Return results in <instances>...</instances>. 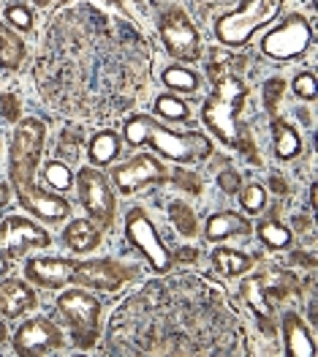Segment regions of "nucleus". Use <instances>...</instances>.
<instances>
[{"mask_svg":"<svg viewBox=\"0 0 318 357\" xmlns=\"http://www.w3.org/2000/svg\"><path fill=\"white\" fill-rule=\"evenodd\" d=\"M128 148H145L150 145L164 158L174 164H199L212 155V139L202 131H172L169 126H161L150 115H131L122 128Z\"/></svg>","mask_w":318,"mask_h":357,"instance_id":"f257e3e1","label":"nucleus"},{"mask_svg":"<svg viewBox=\"0 0 318 357\" xmlns=\"http://www.w3.org/2000/svg\"><path fill=\"white\" fill-rule=\"evenodd\" d=\"M245 98H248V88L245 82L237 77V74H226L223 79L215 82L212 96L204 101L202 118L207 123V128L226 145L234 148L237 145V137H239V112L245 107Z\"/></svg>","mask_w":318,"mask_h":357,"instance_id":"f03ea898","label":"nucleus"},{"mask_svg":"<svg viewBox=\"0 0 318 357\" xmlns=\"http://www.w3.org/2000/svg\"><path fill=\"white\" fill-rule=\"evenodd\" d=\"M286 0H242L239 8H234L229 14H223L215 22V38L218 44L239 50L245 47L261 28H267L283 8Z\"/></svg>","mask_w":318,"mask_h":357,"instance_id":"7ed1b4c3","label":"nucleus"},{"mask_svg":"<svg viewBox=\"0 0 318 357\" xmlns=\"http://www.w3.org/2000/svg\"><path fill=\"white\" fill-rule=\"evenodd\" d=\"M55 305H58L63 322L68 325L71 335H74V344L79 349H90L101 335V328H98L101 303H98V298L87 295L85 289H65Z\"/></svg>","mask_w":318,"mask_h":357,"instance_id":"20e7f679","label":"nucleus"},{"mask_svg":"<svg viewBox=\"0 0 318 357\" xmlns=\"http://www.w3.org/2000/svg\"><path fill=\"white\" fill-rule=\"evenodd\" d=\"M44 139H47V126L41 120H19V126L14 131V142H11V183L17 191L35 183L33 178H35V169L41 161Z\"/></svg>","mask_w":318,"mask_h":357,"instance_id":"39448f33","label":"nucleus"},{"mask_svg":"<svg viewBox=\"0 0 318 357\" xmlns=\"http://www.w3.org/2000/svg\"><path fill=\"white\" fill-rule=\"evenodd\" d=\"M49 232L25 215H6L0 221V275H6L14 257H22L28 248H47Z\"/></svg>","mask_w":318,"mask_h":357,"instance_id":"423d86ee","label":"nucleus"},{"mask_svg":"<svg viewBox=\"0 0 318 357\" xmlns=\"http://www.w3.org/2000/svg\"><path fill=\"white\" fill-rule=\"evenodd\" d=\"M125 238L131 240V245L145 257L155 273H169L172 270V251L164 245L155 224L147 218V213L142 208H134L125 215Z\"/></svg>","mask_w":318,"mask_h":357,"instance_id":"0eeeda50","label":"nucleus"},{"mask_svg":"<svg viewBox=\"0 0 318 357\" xmlns=\"http://www.w3.org/2000/svg\"><path fill=\"white\" fill-rule=\"evenodd\" d=\"M313 44V28L305 17L291 14L286 22L269 30L261 41V52L272 60H296Z\"/></svg>","mask_w":318,"mask_h":357,"instance_id":"6e6552de","label":"nucleus"},{"mask_svg":"<svg viewBox=\"0 0 318 357\" xmlns=\"http://www.w3.org/2000/svg\"><path fill=\"white\" fill-rule=\"evenodd\" d=\"M77 188H79V202H82V208L87 210V215L98 224V227H104V229H109L112 224H115V194H112V185H109V180L104 172H98L95 167H82L79 169V175H77Z\"/></svg>","mask_w":318,"mask_h":357,"instance_id":"1a4fd4ad","label":"nucleus"},{"mask_svg":"<svg viewBox=\"0 0 318 357\" xmlns=\"http://www.w3.org/2000/svg\"><path fill=\"white\" fill-rule=\"evenodd\" d=\"M161 38H164V47L174 60H182V63H196L202 58V38H199V30L193 28V22L188 20V14L182 8H169L164 17H161Z\"/></svg>","mask_w":318,"mask_h":357,"instance_id":"9d476101","label":"nucleus"},{"mask_svg":"<svg viewBox=\"0 0 318 357\" xmlns=\"http://www.w3.org/2000/svg\"><path fill=\"white\" fill-rule=\"evenodd\" d=\"M169 178H172V172L158 158H152L147 153H142V155H136V158H131V161H125V164H120V167L112 169V183L117 185V191L125 194V197L136 194L139 188L152 185V183H166Z\"/></svg>","mask_w":318,"mask_h":357,"instance_id":"9b49d317","label":"nucleus"},{"mask_svg":"<svg viewBox=\"0 0 318 357\" xmlns=\"http://www.w3.org/2000/svg\"><path fill=\"white\" fill-rule=\"evenodd\" d=\"M14 349L22 357H38L52 355L63 349V333L55 322H49L47 317H33L14 335Z\"/></svg>","mask_w":318,"mask_h":357,"instance_id":"f8f14e48","label":"nucleus"},{"mask_svg":"<svg viewBox=\"0 0 318 357\" xmlns=\"http://www.w3.org/2000/svg\"><path fill=\"white\" fill-rule=\"evenodd\" d=\"M134 275V270L112 262V259H90V262H77L74 268V281L98 289V292H117L128 284V278Z\"/></svg>","mask_w":318,"mask_h":357,"instance_id":"ddd939ff","label":"nucleus"},{"mask_svg":"<svg viewBox=\"0 0 318 357\" xmlns=\"http://www.w3.org/2000/svg\"><path fill=\"white\" fill-rule=\"evenodd\" d=\"M17 197H19L22 208L28 210V213H33L35 218H44V221L58 224V221H65V218L71 215V205H68L65 197L49 194V191H41L35 183H30V185H25V188H19Z\"/></svg>","mask_w":318,"mask_h":357,"instance_id":"4468645a","label":"nucleus"},{"mask_svg":"<svg viewBox=\"0 0 318 357\" xmlns=\"http://www.w3.org/2000/svg\"><path fill=\"white\" fill-rule=\"evenodd\" d=\"M74 259H58V257H44V259H28L25 275L28 281L44 287V289H63L74 281Z\"/></svg>","mask_w":318,"mask_h":357,"instance_id":"2eb2a0df","label":"nucleus"},{"mask_svg":"<svg viewBox=\"0 0 318 357\" xmlns=\"http://www.w3.org/2000/svg\"><path fill=\"white\" fill-rule=\"evenodd\" d=\"M35 305V292L30 289L25 281L19 278H6L0 284V317L6 319H17L25 311Z\"/></svg>","mask_w":318,"mask_h":357,"instance_id":"dca6fc26","label":"nucleus"},{"mask_svg":"<svg viewBox=\"0 0 318 357\" xmlns=\"http://www.w3.org/2000/svg\"><path fill=\"white\" fill-rule=\"evenodd\" d=\"M283 341H286V352L291 357H313L316 355V344L310 330L305 328V322L299 319V314H283Z\"/></svg>","mask_w":318,"mask_h":357,"instance_id":"f3484780","label":"nucleus"},{"mask_svg":"<svg viewBox=\"0 0 318 357\" xmlns=\"http://www.w3.org/2000/svg\"><path fill=\"white\" fill-rule=\"evenodd\" d=\"M251 232H253L251 221L234 210H223V213H215L207 218V240H212V243L229 240L234 235H251Z\"/></svg>","mask_w":318,"mask_h":357,"instance_id":"a211bd4d","label":"nucleus"},{"mask_svg":"<svg viewBox=\"0 0 318 357\" xmlns=\"http://www.w3.org/2000/svg\"><path fill=\"white\" fill-rule=\"evenodd\" d=\"M63 243H65L71 251H77V254H87V251L98 248L101 232L95 229L93 221H87V218H74V221L65 227V232H63Z\"/></svg>","mask_w":318,"mask_h":357,"instance_id":"6ab92c4d","label":"nucleus"},{"mask_svg":"<svg viewBox=\"0 0 318 357\" xmlns=\"http://www.w3.org/2000/svg\"><path fill=\"white\" fill-rule=\"evenodd\" d=\"M272 145H275V155L280 161H291L302 153V139H299L296 128L289 126L286 120H272Z\"/></svg>","mask_w":318,"mask_h":357,"instance_id":"aec40b11","label":"nucleus"},{"mask_svg":"<svg viewBox=\"0 0 318 357\" xmlns=\"http://www.w3.org/2000/svg\"><path fill=\"white\" fill-rule=\"evenodd\" d=\"M117 153H120V137L115 131H98L87 148V155L95 167H109L117 158Z\"/></svg>","mask_w":318,"mask_h":357,"instance_id":"412c9836","label":"nucleus"},{"mask_svg":"<svg viewBox=\"0 0 318 357\" xmlns=\"http://www.w3.org/2000/svg\"><path fill=\"white\" fill-rule=\"evenodd\" d=\"M212 265L223 275H242V273H248V270L253 268V257L221 245V248L212 251Z\"/></svg>","mask_w":318,"mask_h":357,"instance_id":"4be33fe9","label":"nucleus"},{"mask_svg":"<svg viewBox=\"0 0 318 357\" xmlns=\"http://www.w3.org/2000/svg\"><path fill=\"white\" fill-rule=\"evenodd\" d=\"M22 60H25V44H22V38L11 28H6L3 38H0V66L8 68V71H14V68L22 66Z\"/></svg>","mask_w":318,"mask_h":357,"instance_id":"5701e85b","label":"nucleus"},{"mask_svg":"<svg viewBox=\"0 0 318 357\" xmlns=\"http://www.w3.org/2000/svg\"><path fill=\"white\" fill-rule=\"evenodd\" d=\"M164 85L174 93H185V96H193L196 90H199V77L191 71V68H185V66H169L166 71H164Z\"/></svg>","mask_w":318,"mask_h":357,"instance_id":"b1692460","label":"nucleus"},{"mask_svg":"<svg viewBox=\"0 0 318 357\" xmlns=\"http://www.w3.org/2000/svg\"><path fill=\"white\" fill-rule=\"evenodd\" d=\"M259 238L269 245V248H289L291 245V229L286 224L275 221V218H267L259 224Z\"/></svg>","mask_w":318,"mask_h":357,"instance_id":"393cba45","label":"nucleus"},{"mask_svg":"<svg viewBox=\"0 0 318 357\" xmlns=\"http://www.w3.org/2000/svg\"><path fill=\"white\" fill-rule=\"evenodd\" d=\"M169 218H172V224L177 227V232L182 238H193L196 235V218H193V210H191L188 202L174 199L169 205Z\"/></svg>","mask_w":318,"mask_h":357,"instance_id":"a878e982","label":"nucleus"},{"mask_svg":"<svg viewBox=\"0 0 318 357\" xmlns=\"http://www.w3.org/2000/svg\"><path fill=\"white\" fill-rule=\"evenodd\" d=\"M242 298H245V303L256 311V317H261V319H269V317H272L269 300H267L264 289H261L259 278H248V281L242 284Z\"/></svg>","mask_w":318,"mask_h":357,"instance_id":"bb28decb","label":"nucleus"},{"mask_svg":"<svg viewBox=\"0 0 318 357\" xmlns=\"http://www.w3.org/2000/svg\"><path fill=\"white\" fill-rule=\"evenodd\" d=\"M155 112H158L161 118H166L169 123H185V120L191 118L188 104L180 101V98H174V96H169V93H164V96L155 98Z\"/></svg>","mask_w":318,"mask_h":357,"instance_id":"cd10ccee","label":"nucleus"},{"mask_svg":"<svg viewBox=\"0 0 318 357\" xmlns=\"http://www.w3.org/2000/svg\"><path fill=\"white\" fill-rule=\"evenodd\" d=\"M239 205H242L245 213L259 215L261 210L267 208V191H264V185L261 183H248L242 188V194H239Z\"/></svg>","mask_w":318,"mask_h":357,"instance_id":"c85d7f7f","label":"nucleus"},{"mask_svg":"<svg viewBox=\"0 0 318 357\" xmlns=\"http://www.w3.org/2000/svg\"><path fill=\"white\" fill-rule=\"evenodd\" d=\"M44 180H47L52 188H58V191H68V188L74 185V175H71L68 164H63V161H49V164L44 167Z\"/></svg>","mask_w":318,"mask_h":357,"instance_id":"c756f323","label":"nucleus"},{"mask_svg":"<svg viewBox=\"0 0 318 357\" xmlns=\"http://www.w3.org/2000/svg\"><path fill=\"white\" fill-rule=\"evenodd\" d=\"M82 142H85L82 131L68 128V131L58 139V155H63L65 161H77V158H79V153H82Z\"/></svg>","mask_w":318,"mask_h":357,"instance_id":"7c9ffc66","label":"nucleus"},{"mask_svg":"<svg viewBox=\"0 0 318 357\" xmlns=\"http://www.w3.org/2000/svg\"><path fill=\"white\" fill-rule=\"evenodd\" d=\"M6 22H8V28L11 30H22V33H28V30L33 28V14H30L25 6L11 3V6H6Z\"/></svg>","mask_w":318,"mask_h":357,"instance_id":"2f4dec72","label":"nucleus"},{"mask_svg":"<svg viewBox=\"0 0 318 357\" xmlns=\"http://www.w3.org/2000/svg\"><path fill=\"white\" fill-rule=\"evenodd\" d=\"M294 93H296V98H302V101H316V96H318L316 77H313L310 71L296 74V79H294Z\"/></svg>","mask_w":318,"mask_h":357,"instance_id":"473e14b6","label":"nucleus"},{"mask_svg":"<svg viewBox=\"0 0 318 357\" xmlns=\"http://www.w3.org/2000/svg\"><path fill=\"white\" fill-rule=\"evenodd\" d=\"M283 88H286V82L278 77V79H269L267 82V88H264V101H267V112H275V104L280 101V96H283Z\"/></svg>","mask_w":318,"mask_h":357,"instance_id":"72a5a7b5","label":"nucleus"},{"mask_svg":"<svg viewBox=\"0 0 318 357\" xmlns=\"http://www.w3.org/2000/svg\"><path fill=\"white\" fill-rule=\"evenodd\" d=\"M0 107H3V118L17 123V118H19V98L14 93H3L0 96Z\"/></svg>","mask_w":318,"mask_h":357,"instance_id":"f704fd0d","label":"nucleus"},{"mask_svg":"<svg viewBox=\"0 0 318 357\" xmlns=\"http://www.w3.org/2000/svg\"><path fill=\"white\" fill-rule=\"evenodd\" d=\"M218 185H221L226 194H237V191H239V175H237L234 169H226V172L218 175Z\"/></svg>","mask_w":318,"mask_h":357,"instance_id":"c9c22d12","label":"nucleus"},{"mask_svg":"<svg viewBox=\"0 0 318 357\" xmlns=\"http://www.w3.org/2000/svg\"><path fill=\"white\" fill-rule=\"evenodd\" d=\"M196 257H199V251H196V248H188V245H185L182 251H177V254H172L174 262H193Z\"/></svg>","mask_w":318,"mask_h":357,"instance_id":"e433bc0d","label":"nucleus"},{"mask_svg":"<svg viewBox=\"0 0 318 357\" xmlns=\"http://www.w3.org/2000/svg\"><path fill=\"white\" fill-rule=\"evenodd\" d=\"M269 185H272L280 197H286V194H289V185H286V180L280 178V175H272V178H269Z\"/></svg>","mask_w":318,"mask_h":357,"instance_id":"4c0bfd02","label":"nucleus"},{"mask_svg":"<svg viewBox=\"0 0 318 357\" xmlns=\"http://www.w3.org/2000/svg\"><path fill=\"white\" fill-rule=\"evenodd\" d=\"M291 262H299V265L313 268V265H316V257H313V254H294V257H291Z\"/></svg>","mask_w":318,"mask_h":357,"instance_id":"58836bf2","label":"nucleus"},{"mask_svg":"<svg viewBox=\"0 0 318 357\" xmlns=\"http://www.w3.org/2000/svg\"><path fill=\"white\" fill-rule=\"evenodd\" d=\"M8 199H11V191H8V185H3V183H0V208H6V205H8Z\"/></svg>","mask_w":318,"mask_h":357,"instance_id":"ea45409f","label":"nucleus"},{"mask_svg":"<svg viewBox=\"0 0 318 357\" xmlns=\"http://www.w3.org/2000/svg\"><path fill=\"white\" fill-rule=\"evenodd\" d=\"M3 338H6V325L0 322V344H3Z\"/></svg>","mask_w":318,"mask_h":357,"instance_id":"a19ab883","label":"nucleus"},{"mask_svg":"<svg viewBox=\"0 0 318 357\" xmlns=\"http://www.w3.org/2000/svg\"><path fill=\"white\" fill-rule=\"evenodd\" d=\"M33 3H35V6H49L52 0H33Z\"/></svg>","mask_w":318,"mask_h":357,"instance_id":"79ce46f5","label":"nucleus"},{"mask_svg":"<svg viewBox=\"0 0 318 357\" xmlns=\"http://www.w3.org/2000/svg\"><path fill=\"white\" fill-rule=\"evenodd\" d=\"M3 33H6V25H3V22H0V38H3Z\"/></svg>","mask_w":318,"mask_h":357,"instance_id":"37998d69","label":"nucleus"}]
</instances>
